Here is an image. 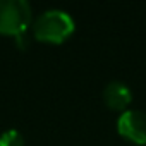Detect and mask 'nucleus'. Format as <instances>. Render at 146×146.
Instances as JSON below:
<instances>
[{
	"label": "nucleus",
	"mask_w": 146,
	"mask_h": 146,
	"mask_svg": "<svg viewBox=\"0 0 146 146\" xmlns=\"http://www.w3.org/2000/svg\"><path fill=\"white\" fill-rule=\"evenodd\" d=\"M76 23L72 16L62 9H50L41 12L33 23V35L40 41L60 43L74 33Z\"/></svg>",
	"instance_id": "nucleus-1"
},
{
	"label": "nucleus",
	"mask_w": 146,
	"mask_h": 146,
	"mask_svg": "<svg viewBox=\"0 0 146 146\" xmlns=\"http://www.w3.org/2000/svg\"><path fill=\"white\" fill-rule=\"evenodd\" d=\"M33 21L31 5L26 0H0V33L19 36Z\"/></svg>",
	"instance_id": "nucleus-2"
},
{
	"label": "nucleus",
	"mask_w": 146,
	"mask_h": 146,
	"mask_svg": "<svg viewBox=\"0 0 146 146\" xmlns=\"http://www.w3.org/2000/svg\"><path fill=\"white\" fill-rule=\"evenodd\" d=\"M117 131L136 144H146V112L136 108L124 110L117 119Z\"/></svg>",
	"instance_id": "nucleus-3"
},
{
	"label": "nucleus",
	"mask_w": 146,
	"mask_h": 146,
	"mask_svg": "<svg viewBox=\"0 0 146 146\" xmlns=\"http://www.w3.org/2000/svg\"><path fill=\"white\" fill-rule=\"evenodd\" d=\"M103 100L113 110H125L132 100V91L122 81H110L103 88Z\"/></svg>",
	"instance_id": "nucleus-4"
},
{
	"label": "nucleus",
	"mask_w": 146,
	"mask_h": 146,
	"mask_svg": "<svg viewBox=\"0 0 146 146\" xmlns=\"http://www.w3.org/2000/svg\"><path fill=\"white\" fill-rule=\"evenodd\" d=\"M0 146H24V137L16 129H7L0 134Z\"/></svg>",
	"instance_id": "nucleus-5"
}]
</instances>
